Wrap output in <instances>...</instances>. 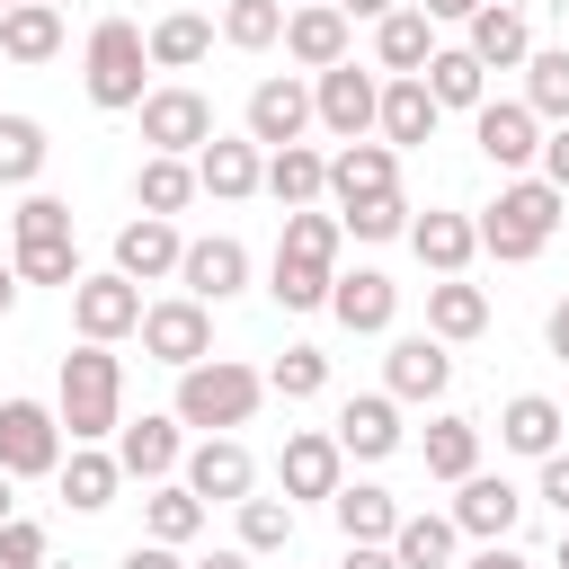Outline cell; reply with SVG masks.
<instances>
[{
  "instance_id": "cell-25",
  "label": "cell",
  "mask_w": 569,
  "mask_h": 569,
  "mask_svg": "<svg viewBox=\"0 0 569 569\" xmlns=\"http://www.w3.org/2000/svg\"><path fill=\"white\" fill-rule=\"evenodd\" d=\"M382 373H391V400H445V382H453V356H445V338H391V356H382Z\"/></svg>"
},
{
  "instance_id": "cell-57",
  "label": "cell",
  "mask_w": 569,
  "mask_h": 569,
  "mask_svg": "<svg viewBox=\"0 0 569 569\" xmlns=\"http://www.w3.org/2000/svg\"><path fill=\"white\" fill-rule=\"evenodd\" d=\"M9 302H18V267L0 258V320H9Z\"/></svg>"
},
{
  "instance_id": "cell-63",
  "label": "cell",
  "mask_w": 569,
  "mask_h": 569,
  "mask_svg": "<svg viewBox=\"0 0 569 569\" xmlns=\"http://www.w3.org/2000/svg\"><path fill=\"white\" fill-rule=\"evenodd\" d=\"M53 9H62V0H53Z\"/></svg>"
},
{
  "instance_id": "cell-20",
  "label": "cell",
  "mask_w": 569,
  "mask_h": 569,
  "mask_svg": "<svg viewBox=\"0 0 569 569\" xmlns=\"http://www.w3.org/2000/svg\"><path fill=\"white\" fill-rule=\"evenodd\" d=\"M453 489H462V498H453V525H462V533H480V542H507V533H516V516H525V489H516V480L462 471Z\"/></svg>"
},
{
  "instance_id": "cell-60",
  "label": "cell",
  "mask_w": 569,
  "mask_h": 569,
  "mask_svg": "<svg viewBox=\"0 0 569 569\" xmlns=\"http://www.w3.org/2000/svg\"><path fill=\"white\" fill-rule=\"evenodd\" d=\"M551 569H569V525H560V560H551Z\"/></svg>"
},
{
  "instance_id": "cell-15",
  "label": "cell",
  "mask_w": 569,
  "mask_h": 569,
  "mask_svg": "<svg viewBox=\"0 0 569 569\" xmlns=\"http://www.w3.org/2000/svg\"><path fill=\"white\" fill-rule=\"evenodd\" d=\"M258 169H267V151H258L249 133H213V142L196 151V196L240 204V196H258Z\"/></svg>"
},
{
  "instance_id": "cell-5",
  "label": "cell",
  "mask_w": 569,
  "mask_h": 569,
  "mask_svg": "<svg viewBox=\"0 0 569 569\" xmlns=\"http://www.w3.org/2000/svg\"><path fill=\"white\" fill-rule=\"evenodd\" d=\"M9 231H18V284H80V240H71V204L62 196H18V213H9Z\"/></svg>"
},
{
  "instance_id": "cell-37",
  "label": "cell",
  "mask_w": 569,
  "mask_h": 569,
  "mask_svg": "<svg viewBox=\"0 0 569 569\" xmlns=\"http://www.w3.org/2000/svg\"><path fill=\"white\" fill-rule=\"evenodd\" d=\"M142 533H151V542H196V533H204V498H196L187 480H151V498H142Z\"/></svg>"
},
{
  "instance_id": "cell-40",
  "label": "cell",
  "mask_w": 569,
  "mask_h": 569,
  "mask_svg": "<svg viewBox=\"0 0 569 569\" xmlns=\"http://www.w3.org/2000/svg\"><path fill=\"white\" fill-rule=\"evenodd\" d=\"M453 542H462L453 516H400V525H391V560H400V569H445Z\"/></svg>"
},
{
  "instance_id": "cell-33",
  "label": "cell",
  "mask_w": 569,
  "mask_h": 569,
  "mask_svg": "<svg viewBox=\"0 0 569 569\" xmlns=\"http://www.w3.org/2000/svg\"><path fill=\"white\" fill-rule=\"evenodd\" d=\"M196 204V160H178V151H151L142 169H133V213H187Z\"/></svg>"
},
{
  "instance_id": "cell-9",
  "label": "cell",
  "mask_w": 569,
  "mask_h": 569,
  "mask_svg": "<svg viewBox=\"0 0 569 569\" xmlns=\"http://www.w3.org/2000/svg\"><path fill=\"white\" fill-rule=\"evenodd\" d=\"M471 142H480V160H489V169L525 178V160L542 151V116H533L525 98H480V107H471Z\"/></svg>"
},
{
  "instance_id": "cell-3",
  "label": "cell",
  "mask_w": 569,
  "mask_h": 569,
  "mask_svg": "<svg viewBox=\"0 0 569 569\" xmlns=\"http://www.w3.org/2000/svg\"><path fill=\"white\" fill-rule=\"evenodd\" d=\"M258 400H267V373H249L240 356H196V365H178V427H204V436H231V427H249L258 418Z\"/></svg>"
},
{
  "instance_id": "cell-50",
  "label": "cell",
  "mask_w": 569,
  "mask_h": 569,
  "mask_svg": "<svg viewBox=\"0 0 569 569\" xmlns=\"http://www.w3.org/2000/svg\"><path fill=\"white\" fill-rule=\"evenodd\" d=\"M542 507H560L569 525V453H542Z\"/></svg>"
},
{
  "instance_id": "cell-13",
  "label": "cell",
  "mask_w": 569,
  "mask_h": 569,
  "mask_svg": "<svg viewBox=\"0 0 569 569\" xmlns=\"http://www.w3.org/2000/svg\"><path fill=\"white\" fill-rule=\"evenodd\" d=\"M142 142L151 151H204L213 142V107H204V89H142Z\"/></svg>"
},
{
  "instance_id": "cell-26",
  "label": "cell",
  "mask_w": 569,
  "mask_h": 569,
  "mask_svg": "<svg viewBox=\"0 0 569 569\" xmlns=\"http://www.w3.org/2000/svg\"><path fill=\"white\" fill-rule=\"evenodd\" d=\"M338 453H356V462L400 453V400H391V391H356V400L338 409Z\"/></svg>"
},
{
  "instance_id": "cell-45",
  "label": "cell",
  "mask_w": 569,
  "mask_h": 569,
  "mask_svg": "<svg viewBox=\"0 0 569 569\" xmlns=\"http://www.w3.org/2000/svg\"><path fill=\"white\" fill-rule=\"evenodd\" d=\"M267 391H276V400H320V391H329V356H320V347H284V356L267 365Z\"/></svg>"
},
{
  "instance_id": "cell-14",
  "label": "cell",
  "mask_w": 569,
  "mask_h": 569,
  "mask_svg": "<svg viewBox=\"0 0 569 569\" xmlns=\"http://www.w3.org/2000/svg\"><path fill=\"white\" fill-rule=\"evenodd\" d=\"M302 133H311V89H302L293 71L258 80V89H249V142L276 151V142H302Z\"/></svg>"
},
{
  "instance_id": "cell-38",
  "label": "cell",
  "mask_w": 569,
  "mask_h": 569,
  "mask_svg": "<svg viewBox=\"0 0 569 569\" xmlns=\"http://www.w3.org/2000/svg\"><path fill=\"white\" fill-rule=\"evenodd\" d=\"M373 53H382V71H427L436 27H427L418 9H382V18H373Z\"/></svg>"
},
{
  "instance_id": "cell-1",
  "label": "cell",
  "mask_w": 569,
  "mask_h": 569,
  "mask_svg": "<svg viewBox=\"0 0 569 569\" xmlns=\"http://www.w3.org/2000/svg\"><path fill=\"white\" fill-rule=\"evenodd\" d=\"M338 240H347V222H338V213L293 204V213H284V240H276V267H267V293H276L284 311H329Z\"/></svg>"
},
{
  "instance_id": "cell-21",
  "label": "cell",
  "mask_w": 569,
  "mask_h": 569,
  "mask_svg": "<svg viewBox=\"0 0 569 569\" xmlns=\"http://www.w3.org/2000/svg\"><path fill=\"white\" fill-rule=\"evenodd\" d=\"M462 27H471L462 44H471V62H480V71H525V53H533V27H525V9H507V0H480Z\"/></svg>"
},
{
  "instance_id": "cell-30",
  "label": "cell",
  "mask_w": 569,
  "mask_h": 569,
  "mask_svg": "<svg viewBox=\"0 0 569 569\" xmlns=\"http://www.w3.org/2000/svg\"><path fill=\"white\" fill-rule=\"evenodd\" d=\"M480 329H489V293L462 284V276H436V284H427V338L462 347V338H480Z\"/></svg>"
},
{
  "instance_id": "cell-46",
  "label": "cell",
  "mask_w": 569,
  "mask_h": 569,
  "mask_svg": "<svg viewBox=\"0 0 569 569\" xmlns=\"http://www.w3.org/2000/svg\"><path fill=\"white\" fill-rule=\"evenodd\" d=\"M276 36H284V0H231V9H222V44L267 53Z\"/></svg>"
},
{
  "instance_id": "cell-48",
  "label": "cell",
  "mask_w": 569,
  "mask_h": 569,
  "mask_svg": "<svg viewBox=\"0 0 569 569\" xmlns=\"http://www.w3.org/2000/svg\"><path fill=\"white\" fill-rule=\"evenodd\" d=\"M0 569H44V525L9 516V525H0Z\"/></svg>"
},
{
  "instance_id": "cell-18",
  "label": "cell",
  "mask_w": 569,
  "mask_h": 569,
  "mask_svg": "<svg viewBox=\"0 0 569 569\" xmlns=\"http://www.w3.org/2000/svg\"><path fill=\"white\" fill-rule=\"evenodd\" d=\"M276 480H284V498H329V489L347 480V453H338V436H320V427H293V436H284V453H276Z\"/></svg>"
},
{
  "instance_id": "cell-41",
  "label": "cell",
  "mask_w": 569,
  "mask_h": 569,
  "mask_svg": "<svg viewBox=\"0 0 569 569\" xmlns=\"http://www.w3.org/2000/svg\"><path fill=\"white\" fill-rule=\"evenodd\" d=\"M418 453H427L436 480H462V471H480V427H471V418H427Z\"/></svg>"
},
{
  "instance_id": "cell-58",
  "label": "cell",
  "mask_w": 569,
  "mask_h": 569,
  "mask_svg": "<svg viewBox=\"0 0 569 569\" xmlns=\"http://www.w3.org/2000/svg\"><path fill=\"white\" fill-rule=\"evenodd\" d=\"M347 18H382V9H400V0H338Z\"/></svg>"
},
{
  "instance_id": "cell-56",
  "label": "cell",
  "mask_w": 569,
  "mask_h": 569,
  "mask_svg": "<svg viewBox=\"0 0 569 569\" xmlns=\"http://www.w3.org/2000/svg\"><path fill=\"white\" fill-rule=\"evenodd\" d=\"M187 569H249V551H204V560H187Z\"/></svg>"
},
{
  "instance_id": "cell-53",
  "label": "cell",
  "mask_w": 569,
  "mask_h": 569,
  "mask_svg": "<svg viewBox=\"0 0 569 569\" xmlns=\"http://www.w3.org/2000/svg\"><path fill=\"white\" fill-rule=\"evenodd\" d=\"M462 569H525V551H516V542H480Z\"/></svg>"
},
{
  "instance_id": "cell-31",
  "label": "cell",
  "mask_w": 569,
  "mask_h": 569,
  "mask_svg": "<svg viewBox=\"0 0 569 569\" xmlns=\"http://www.w3.org/2000/svg\"><path fill=\"white\" fill-rule=\"evenodd\" d=\"M329 516H338V533H347V542H391L400 498H391V489H373V480H338V489H329Z\"/></svg>"
},
{
  "instance_id": "cell-51",
  "label": "cell",
  "mask_w": 569,
  "mask_h": 569,
  "mask_svg": "<svg viewBox=\"0 0 569 569\" xmlns=\"http://www.w3.org/2000/svg\"><path fill=\"white\" fill-rule=\"evenodd\" d=\"M124 569H187V560H178V542H133Z\"/></svg>"
},
{
  "instance_id": "cell-7",
  "label": "cell",
  "mask_w": 569,
  "mask_h": 569,
  "mask_svg": "<svg viewBox=\"0 0 569 569\" xmlns=\"http://www.w3.org/2000/svg\"><path fill=\"white\" fill-rule=\"evenodd\" d=\"M0 471H9V480L62 471V418H53L44 400H0Z\"/></svg>"
},
{
  "instance_id": "cell-47",
  "label": "cell",
  "mask_w": 569,
  "mask_h": 569,
  "mask_svg": "<svg viewBox=\"0 0 569 569\" xmlns=\"http://www.w3.org/2000/svg\"><path fill=\"white\" fill-rule=\"evenodd\" d=\"M338 222H347L356 240H400V231H409V196L391 187V196H365V204H338Z\"/></svg>"
},
{
  "instance_id": "cell-28",
  "label": "cell",
  "mask_w": 569,
  "mask_h": 569,
  "mask_svg": "<svg viewBox=\"0 0 569 569\" xmlns=\"http://www.w3.org/2000/svg\"><path fill=\"white\" fill-rule=\"evenodd\" d=\"M409 249H418L427 276H462V267L480 258V222H471V213H418V222H409Z\"/></svg>"
},
{
  "instance_id": "cell-12",
  "label": "cell",
  "mask_w": 569,
  "mask_h": 569,
  "mask_svg": "<svg viewBox=\"0 0 569 569\" xmlns=\"http://www.w3.org/2000/svg\"><path fill=\"white\" fill-rule=\"evenodd\" d=\"M276 44H284L302 71H329V62H347V44H356V18H347L338 0H293Z\"/></svg>"
},
{
  "instance_id": "cell-55",
  "label": "cell",
  "mask_w": 569,
  "mask_h": 569,
  "mask_svg": "<svg viewBox=\"0 0 569 569\" xmlns=\"http://www.w3.org/2000/svg\"><path fill=\"white\" fill-rule=\"evenodd\" d=\"M542 338H551V356L569 365V302H551V320H542Z\"/></svg>"
},
{
  "instance_id": "cell-4",
  "label": "cell",
  "mask_w": 569,
  "mask_h": 569,
  "mask_svg": "<svg viewBox=\"0 0 569 569\" xmlns=\"http://www.w3.org/2000/svg\"><path fill=\"white\" fill-rule=\"evenodd\" d=\"M560 187L551 178H507L498 187V204L480 213V249L498 258V267H525V258H542V240L560 231Z\"/></svg>"
},
{
  "instance_id": "cell-62",
  "label": "cell",
  "mask_w": 569,
  "mask_h": 569,
  "mask_svg": "<svg viewBox=\"0 0 569 569\" xmlns=\"http://www.w3.org/2000/svg\"><path fill=\"white\" fill-rule=\"evenodd\" d=\"M0 9H18V0H0Z\"/></svg>"
},
{
  "instance_id": "cell-32",
  "label": "cell",
  "mask_w": 569,
  "mask_h": 569,
  "mask_svg": "<svg viewBox=\"0 0 569 569\" xmlns=\"http://www.w3.org/2000/svg\"><path fill=\"white\" fill-rule=\"evenodd\" d=\"M53 53H62V9L53 0L0 9V62H53Z\"/></svg>"
},
{
  "instance_id": "cell-8",
  "label": "cell",
  "mask_w": 569,
  "mask_h": 569,
  "mask_svg": "<svg viewBox=\"0 0 569 569\" xmlns=\"http://www.w3.org/2000/svg\"><path fill=\"white\" fill-rule=\"evenodd\" d=\"M373 107H382V80L373 71H356V62L311 71V124H329L338 142H365L373 133Z\"/></svg>"
},
{
  "instance_id": "cell-49",
  "label": "cell",
  "mask_w": 569,
  "mask_h": 569,
  "mask_svg": "<svg viewBox=\"0 0 569 569\" xmlns=\"http://www.w3.org/2000/svg\"><path fill=\"white\" fill-rule=\"evenodd\" d=\"M533 160H542V178H551V187L569 196V116H560V124L542 133V151H533Z\"/></svg>"
},
{
  "instance_id": "cell-44",
  "label": "cell",
  "mask_w": 569,
  "mask_h": 569,
  "mask_svg": "<svg viewBox=\"0 0 569 569\" xmlns=\"http://www.w3.org/2000/svg\"><path fill=\"white\" fill-rule=\"evenodd\" d=\"M240 551H293V498H240Z\"/></svg>"
},
{
  "instance_id": "cell-2",
  "label": "cell",
  "mask_w": 569,
  "mask_h": 569,
  "mask_svg": "<svg viewBox=\"0 0 569 569\" xmlns=\"http://www.w3.org/2000/svg\"><path fill=\"white\" fill-rule=\"evenodd\" d=\"M53 418H62V436H71V445H98V436H116V427H124V365H116L98 338H80V347L62 356Z\"/></svg>"
},
{
  "instance_id": "cell-39",
  "label": "cell",
  "mask_w": 569,
  "mask_h": 569,
  "mask_svg": "<svg viewBox=\"0 0 569 569\" xmlns=\"http://www.w3.org/2000/svg\"><path fill=\"white\" fill-rule=\"evenodd\" d=\"M116 489H124L116 453H98V445H71V462H62V498H71L80 516H98V507H116Z\"/></svg>"
},
{
  "instance_id": "cell-43",
  "label": "cell",
  "mask_w": 569,
  "mask_h": 569,
  "mask_svg": "<svg viewBox=\"0 0 569 569\" xmlns=\"http://www.w3.org/2000/svg\"><path fill=\"white\" fill-rule=\"evenodd\" d=\"M44 124L36 116H0V187H36V169H44Z\"/></svg>"
},
{
  "instance_id": "cell-34",
  "label": "cell",
  "mask_w": 569,
  "mask_h": 569,
  "mask_svg": "<svg viewBox=\"0 0 569 569\" xmlns=\"http://www.w3.org/2000/svg\"><path fill=\"white\" fill-rule=\"evenodd\" d=\"M498 445L507 453H560V400H542V391H516L507 409H498Z\"/></svg>"
},
{
  "instance_id": "cell-52",
  "label": "cell",
  "mask_w": 569,
  "mask_h": 569,
  "mask_svg": "<svg viewBox=\"0 0 569 569\" xmlns=\"http://www.w3.org/2000/svg\"><path fill=\"white\" fill-rule=\"evenodd\" d=\"M338 569H400V560H391V542H347Z\"/></svg>"
},
{
  "instance_id": "cell-27",
  "label": "cell",
  "mask_w": 569,
  "mask_h": 569,
  "mask_svg": "<svg viewBox=\"0 0 569 569\" xmlns=\"http://www.w3.org/2000/svg\"><path fill=\"white\" fill-rule=\"evenodd\" d=\"M391 187H400V151L373 142V133L329 160V196H338V204H365V196H391Z\"/></svg>"
},
{
  "instance_id": "cell-36",
  "label": "cell",
  "mask_w": 569,
  "mask_h": 569,
  "mask_svg": "<svg viewBox=\"0 0 569 569\" xmlns=\"http://www.w3.org/2000/svg\"><path fill=\"white\" fill-rule=\"evenodd\" d=\"M418 80H427V98H436V107H480V98H489V71L471 62V44H436Z\"/></svg>"
},
{
  "instance_id": "cell-42",
  "label": "cell",
  "mask_w": 569,
  "mask_h": 569,
  "mask_svg": "<svg viewBox=\"0 0 569 569\" xmlns=\"http://www.w3.org/2000/svg\"><path fill=\"white\" fill-rule=\"evenodd\" d=\"M525 107H533L542 124H560V116H569V44L525 53Z\"/></svg>"
},
{
  "instance_id": "cell-35",
  "label": "cell",
  "mask_w": 569,
  "mask_h": 569,
  "mask_svg": "<svg viewBox=\"0 0 569 569\" xmlns=\"http://www.w3.org/2000/svg\"><path fill=\"white\" fill-rule=\"evenodd\" d=\"M142 44H151V71H196V62L213 53V18H196V9H169V18H160Z\"/></svg>"
},
{
  "instance_id": "cell-54",
  "label": "cell",
  "mask_w": 569,
  "mask_h": 569,
  "mask_svg": "<svg viewBox=\"0 0 569 569\" xmlns=\"http://www.w3.org/2000/svg\"><path fill=\"white\" fill-rule=\"evenodd\" d=\"M471 9H480V0H418V18H427V27H445V18H471Z\"/></svg>"
},
{
  "instance_id": "cell-23",
  "label": "cell",
  "mask_w": 569,
  "mask_h": 569,
  "mask_svg": "<svg viewBox=\"0 0 569 569\" xmlns=\"http://www.w3.org/2000/svg\"><path fill=\"white\" fill-rule=\"evenodd\" d=\"M436 116H445V107L427 98V80H418V71H391V80H382V107H373V133H382L391 151H409V142L436 133Z\"/></svg>"
},
{
  "instance_id": "cell-17",
  "label": "cell",
  "mask_w": 569,
  "mask_h": 569,
  "mask_svg": "<svg viewBox=\"0 0 569 569\" xmlns=\"http://www.w3.org/2000/svg\"><path fill=\"white\" fill-rule=\"evenodd\" d=\"M178 462H187L178 418H151V409H142V418H124V427H116V471H124V480H169Z\"/></svg>"
},
{
  "instance_id": "cell-19",
  "label": "cell",
  "mask_w": 569,
  "mask_h": 569,
  "mask_svg": "<svg viewBox=\"0 0 569 569\" xmlns=\"http://www.w3.org/2000/svg\"><path fill=\"white\" fill-rule=\"evenodd\" d=\"M187 489H196V498H213V507H240V498L258 489L249 445H240V436H204V445L187 453Z\"/></svg>"
},
{
  "instance_id": "cell-61",
  "label": "cell",
  "mask_w": 569,
  "mask_h": 569,
  "mask_svg": "<svg viewBox=\"0 0 569 569\" xmlns=\"http://www.w3.org/2000/svg\"><path fill=\"white\" fill-rule=\"evenodd\" d=\"M560 436H569V409H560Z\"/></svg>"
},
{
  "instance_id": "cell-22",
  "label": "cell",
  "mask_w": 569,
  "mask_h": 569,
  "mask_svg": "<svg viewBox=\"0 0 569 569\" xmlns=\"http://www.w3.org/2000/svg\"><path fill=\"white\" fill-rule=\"evenodd\" d=\"M178 222L169 213H133L124 231H116V276H133V284H160V276H178Z\"/></svg>"
},
{
  "instance_id": "cell-24",
  "label": "cell",
  "mask_w": 569,
  "mask_h": 569,
  "mask_svg": "<svg viewBox=\"0 0 569 569\" xmlns=\"http://www.w3.org/2000/svg\"><path fill=\"white\" fill-rule=\"evenodd\" d=\"M329 311H338V329L382 338V329H391V311H400V284H391L382 267H356V276H338V284H329Z\"/></svg>"
},
{
  "instance_id": "cell-29",
  "label": "cell",
  "mask_w": 569,
  "mask_h": 569,
  "mask_svg": "<svg viewBox=\"0 0 569 569\" xmlns=\"http://www.w3.org/2000/svg\"><path fill=\"white\" fill-rule=\"evenodd\" d=\"M258 187H267L284 213H293V204H320V196H329V160H320L311 142H276L267 169H258Z\"/></svg>"
},
{
  "instance_id": "cell-59",
  "label": "cell",
  "mask_w": 569,
  "mask_h": 569,
  "mask_svg": "<svg viewBox=\"0 0 569 569\" xmlns=\"http://www.w3.org/2000/svg\"><path fill=\"white\" fill-rule=\"evenodd\" d=\"M9 516H18V498H9V471H0V525H9Z\"/></svg>"
},
{
  "instance_id": "cell-10",
  "label": "cell",
  "mask_w": 569,
  "mask_h": 569,
  "mask_svg": "<svg viewBox=\"0 0 569 569\" xmlns=\"http://www.w3.org/2000/svg\"><path fill=\"white\" fill-rule=\"evenodd\" d=\"M71 329L98 338V347L133 338V329H142V284L116 276V267H107V276H80V284H71Z\"/></svg>"
},
{
  "instance_id": "cell-6",
  "label": "cell",
  "mask_w": 569,
  "mask_h": 569,
  "mask_svg": "<svg viewBox=\"0 0 569 569\" xmlns=\"http://www.w3.org/2000/svg\"><path fill=\"white\" fill-rule=\"evenodd\" d=\"M142 71H151V44H142V27L133 18H98L89 27V107H142Z\"/></svg>"
},
{
  "instance_id": "cell-16",
  "label": "cell",
  "mask_w": 569,
  "mask_h": 569,
  "mask_svg": "<svg viewBox=\"0 0 569 569\" xmlns=\"http://www.w3.org/2000/svg\"><path fill=\"white\" fill-rule=\"evenodd\" d=\"M178 284H187L196 302H231V293L249 284V249H240L231 231H213V240H187V249H178Z\"/></svg>"
},
{
  "instance_id": "cell-11",
  "label": "cell",
  "mask_w": 569,
  "mask_h": 569,
  "mask_svg": "<svg viewBox=\"0 0 569 569\" xmlns=\"http://www.w3.org/2000/svg\"><path fill=\"white\" fill-rule=\"evenodd\" d=\"M142 356H151V365H196V356H213V302H196V293L142 302Z\"/></svg>"
}]
</instances>
